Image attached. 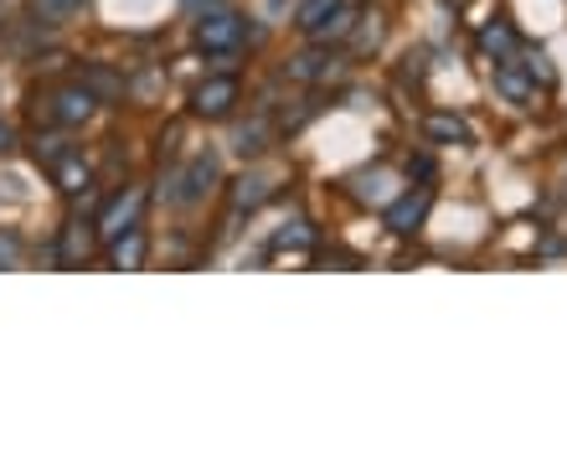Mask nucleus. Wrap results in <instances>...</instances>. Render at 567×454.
I'll return each mask as SVG.
<instances>
[{"label":"nucleus","instance_id":"nucleus-1","mask_svg":"<svg viewBox=\"0 0 567 454\" xmlns=\"http://www.w3.org/2000/svg\"><path fill=\"white\" fill-rule=\"evenodd\" d=\"M37 161L47 166V176H52V186H58L62 197H78V192H89L93 186V166L83 161V151H78L73 140H37Z\"/></svg>","mask_w":567,"mask_h":454},{"label":"nucleus","instance_id":"nucleus-2","mask_svg":"<svg viewBox=\"0 0 567 454\" xmlns=\"http://www.w3.org/2000/svg\"><path fill=\"white\" fill-rule=\"evenodd\" d=\"M93 109H99V99H93L83 83H58V89L37 93V114H42V124H52V130H78V124H89Z\"/></svg>","mask_w":567,"mask_h":454},{"label":"nucleus","instance_id":"nucleus-3","mask_svg":"<svg viewBox=\"0 0 567 454\" xmlns=\"http://www.w3.org/2000/svg\"><path fill=\"white\" fill-rule=\"evenodd\" d=\"M243 37H248V27H243L238 11H207V16H196V47H202V52H212V58L238 52Z\"/></svg>","mask_w":567,"mask_h":454},{"label":"nucleus","instance_id":"nucleus-4","mask_svg":"<svg viewBox=\"0 0 567 454\" xmlns=\"http://www.w3.org/2000/svg\"><path fill=\"white\" fill-rule=\"evenodd\" d=\"M217 176H223L217 155L202 151V155L192 161V166L181 171V176H171V192H165V197L176 202V207H196V202H202V197L212 192V186H217Z\"/></svg>","mask_w":567,"mask_h":454},{"label":"nucleus","instance_id":"nucleus-5","mask_svg":"<svg viewBox=\"0 0 567 454\" xmlns=\"http://www.w3.org/2000/svg\"><path fill=\"white\" fill-rule=\"evenodd\" d=\"M429 213H433V192L419 186V192H403V197H392L388 207H382V227L398 233V238H413V233L429 223Z\"/></svg>","mask_w":567,"mask_h":454},{"label":"nucleus","instance_id":"nucleus-6","mask_svg":"<svg viewBox=\"0 0 567 454\" xmlns=\"http://www.w3.org/2000/svg\"><path fill=\"white\" fill-rule=\"evenodd\" d=\"M145 186H124V192H114L109 197V207L99 213V238H120V233H130V227H140V213H145Z\"/></svg>","mask_w":567,"mask_h":454},{"label":"nucleus","instance_id":"nucleus-7","mask_svg":"<svg viewBox=\"0 0 567 454\" xmlns=\"http://www.w3.org/2000/svg\"><path fill=\"white\" fill-rule=\"evenodd\" d=\"M238 99H243L238 78H207V83L192 93V114L196 120H227V114L238 109Z\"/></svg>","mask_w":567,"mask_h":454},{"label":"nucleus","instance_id":"nucleus-8","mask_svg":"<svg viewBox=\"0 0 567 454\" xmlns=\"http://www.w3.org/2000/svg\"><path fill=\"white\" fill-rule=\"evenodd\" d=\"M495 93H501L506 104H516V109L537 104V83H532V73H526L522 62H511V58L495 62Z\"/></svg>","mask_w":567,"mask_h":454},{"label":"nucleus","instance_id":"nucleus-9","mask_svg":"<svg viewBox=\"0 0 567 454\" xmlns=\"http://www.w3.org/2000/svg\"><path fill=\"white\" fill-rule=\"evenodd\" d=\"M93 248H99V223H68L58 233V264H68V269H78V264H89Z\"/></svg>","mask_w":567,"mask_h":454},{"label":"nucleus","instance_id":"nucleus-10","mask_svg":"<svg viewBox=\"0 0 567 454\" xmlns=\"http://www.w3.org/2000/svg\"><path fill=\"white\" fill-rule=\"evenodd\" d=\"M274 192H279V186H274L269 171H248V176H238V182H233V197H227V202H233V217L258 213V207H264Z\"/></svg>","mask_w":567,"mask_h":454},{"label":"nucleus","instance_id":"nucleus-11","mask_svg":"<svg viewBox=\"0 0 567 454\" xmlns=\"http://www.w3.org/2000/svg\"><path fill=\"white\" fill-rule=\"evenodd\" d=\"M351 197L357 202H372V207H388L392 197H398V176H392V171H357V176H351Z\"/></svg>","mask_w":567,"mask_h":454},{"label":"nucleus","instance_id":"nucleus-12","mask_svg":"<svg viewBox=\"0 0 567 454\" xmlns=\"http://www.w3.org/2000/svg\"><path fill=\"white\" fill-rule=\"evenodd\" d=\"M78 83L99 99V104H120L124 99V78L109 68V62H89V68H78Z\"/></svg>","mask_w":567,"mask_h":454},{"label":"nucleus","instance_id":"nucleus-13","mask_svg":"<svg viewBox=\"0 0 567 454\" xmlns=\"http://www.w3.org/2000/svg\"><path fill=\"white\" fill-rule=\"evenodd\" d=\"M336 68H341V62L315 47V52H299V58H289L284 78H295V83H326V78H336Z\"/></svg>","mask_w":567,"mask_h":454},{"label":"nucleus","instance_id":"nucleus-14","mask_svg":"<svg viewBox=\"0 0 567 454\" xmlns=\"http://www.w3.org/2000/svg\"><path fill=\"white\" fill-rule=\"evenodd\" d=\"M150 258V238L140 233V227H130V233H120V238H109V264L114 269H145Z\"/></svg>","mask_w":567,"mask_h":454},{"label":"nucleus","instance_id":"nucleus-15","mask_svg":"<svg viewBox=\"0 0 567 454\" xmlns=\"http://www.w3.org/2000/svg\"><path fill=\"white\" fill-rule=\"evenodd\" d=\"M475 42H480V52H485V58H495V62L511 58V52L522 47V42H516V27H511L506 16H495V21H485Z\"/></svg>","mask_w":567,"mask_h":454},{"label":"nucleus","instance_id":"nucleus-16","mask_svg":"<svg viewBox=\"0 0 567 454\" xmlns=\"http://www.w3.org/2000/svg\"><path fill=\"white\" fill-rule=\"evenodd\" d=\"M423 135H429V145H470V140H475L460 114H429V120H423Z\"/></svg>","mask_w":567,"mask_h":454},{"label":"nucleus","instance_id":"nucleus-17","mask_svg":"<svg viewBox=\"0 0 567 454\" xmlns=\"http://www.w3.org/2000/svg\"><path fill=\"white\" fill-rule=\"evenodd\" d=\"M310 248H315V227L305 223V217L284 223L279 233L269 238V254H310Z\"/></svg>","mask_w":567,"mask_h":454},{"label":"nucleus","instance_id":"nucleus-18","mask_svg":"<svg viewBox=\"0 0 567 454\" xmlns=\"http://www.w3.org/2000/svg\"><path fill=\"white\" fill-rule=\"evenodd\" d=\"M83 6H89V0H31L27 11L37 16V27H68V21L83 16Z\"/></svg>","mask_w":567,"mask_h":454},{"label":"nucleus","instance_id":"nucleus-19","mask_svg":"<svg viewBox=\"0 0 567 454\" xmlns=\"http://www.w3.org/2000/svg\"><path fill=\"white\" fill-rule=\"evenodd\" d=\"M269 140H274L269 120H254V124H243V130H238V140H233V151H238L243 161H254V155L269 151Z\"/></svg>","mask_w":567,"mask_h":454},{"label":"nucleus","instance_id":"nucleus-20","mask_svg":"<svg viewBox=\"0 0 567 454\" xmlns=\"http://www.w3.org/2000/svg\"><path fill=\"white\" fill-rule=\"evenodd\" d=\"M351 31H357V11H351V6H341V11L330 16L326 27H315V31H310V42H315V47H330V42H346Z\"/></svg>","mask_w":567,"mask_h":454},{"label":"nucleus","instance_id":"nucleus-21","mask_svg":"<svg viewBox=\"0 0 567 454\" xmlns=\"http://www.w3.org/2000/svg\"><path fill=\"white\" fill-rule=\"evenodd\" d=\"M341 6H346V0H305V6H299V16H295V27L305 31V37H310V31H315V27H326V21H330L336 11H341Z\"/></svg>","mask_w":567,"mask_h":454},{"label":"nucleus","instance_id":"nucleus-22","mask_svg":"<svg viewBox=\"0 0 567 454\" xmlns=\"http://www.w3.org/2000/svg\"><path fill=\"white\" fill-rule=\"evenodd\" d=\"M522 68L532 73V83H537V89H553V83H557V73H553V62H547V52H522Z\"/></svg>","mask_w":567,"mask_h":454},{"label":"nucleus","instance_id":"nucleus-23","mask_svg":"<svg viewBox=\"0 0 567 454\" xmlns=\"http://www.w3.org/2000/svg\"><path fill=\"white\" fill-rule=\"evenodd\" d=\"M382 47V16H367L357 31V52H377Z\"/></svg>","mask_w":567,"mask_h":454},{"label":"nucleus","instance_id":"nucleus-24","mask_svg":"<svg viewBox=\"0 0 567 454\" xmlns=\"http://www.w3.org/2000/svg\"><path fill=\"white\" fill-rule=\"evenodd\" d=\"M21 264V233L0 227V269H16Z\"/></svg>","mask_w":567,"mask_h":454},{"label":"nucleus","instance_id":"nucleus-25","mask_svg":"<svg viewBox=\"0 0 567 454\" xmlns=\"http://www.w3.org/2000/svg\"><path fill=\"white\" fill-rule=\"evenodd\" d=\"M408 176H419V182H433V161L419 155V161H408Z\"/></svg>","mask_w":567,"mask_h":454},{"label":"nucleus","instance_id":"nucleus-26","mask_svg":"<svg viewBox=\"0 0 567 454\" xmlns=\"http://www.w3.org/2000/svg\"><path fill=\"white\" fill-rule=\"evenodd\" d=\"M11 145H16V135H11V124H6V120H0V155H6V151H11Z\"/></svg>","mask_w":567,"mask_h":454},{"label":"nucleus","instance_id":"nucleus-27","mask_svg":"<svg viewBox=\"0 0 567 454\" xmlns=\"http://www.w3.org/2000/svg\"><path fill=\"white\" fill-rule=\"evenodd\" d=\"M202 6H217V0H186V11L192 16H202Z\"/></svg>","mask_w":567,"mask_h":454}]
</instances>
